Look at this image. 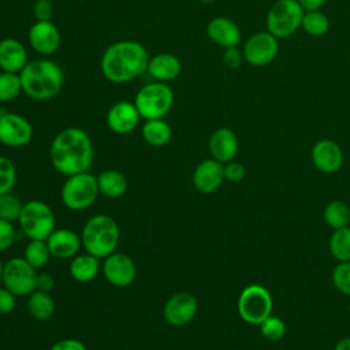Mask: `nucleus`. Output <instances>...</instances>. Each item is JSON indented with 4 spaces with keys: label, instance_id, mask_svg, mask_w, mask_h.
I'll return each mask as SVG.
<instances>
[{
    "label": "nucleus",
    "instance_id": "obj_18",
    "mask_svg": "<svg viewBox=\"0 0 350 350\" xmlns=\"http://www.w3.org/2000/svg\"><path fill=\"white\" fill-rule=\"evenodd\" d=\"M141 115L131 101H118L107 112V126L116 134H129L137 129Z\"/></svg>",
    "mask_w": 350,
    "mask_h": 350
},
{
    "label": "nucleus",
    "instance_id": "obj_37",
    "mask_svg": "<svg viewBox=\"0 0 350 350\" xmlns=\"http://www.w3.org/2000/svg\"><path fill=\"white\" fill-rule=\"evenodd\" d=\"M15 228L11 221L0 219V252H4L15 242Z\"/></svg>",
    "mask_w": 350,
    "mask_h": 350
},
{
    "label": "nucleus",
    "instance_id": "obj_2",
    "mask_svg": "<svg viewBox=\"0 0 350 350\" xmlns=\"http://www.w3.org/2000/svg\"><path fill=\"white\" fill-rule=\"evenodd\" d=\"M149 53L134 40H122L111 44L103 53L100 68L104 78L112 83H127L148 70Z\"/></svg>",
    "mask_w": 350,
    "mask_h": 350
},
{
    "label": "nucleus",
    "instance_id": "obj_11",
    "mask_svg": "<svg viewBox=\"0 0 350 350\" xmlns=\"http://www.w3.org/2000/svg\"><path fill=\"white\" fill-rule=\"evenodd\" d=\"M245 62L253 67H265L271 64L279 52V41L268 30L256 31L243 45Z\"/></svg>",
    "mask_w": 350,
    "mask_h": 350
},
{
    "label": "nucleus",
    "instance_id": "obj_34",
    "mask_svg": "<svg viewBox=\"0 0 350 350\" xmlns=\"http://www.w3.org/2000/svg\"><path fill=\"white\" fill-rule=\"evenodd\" d=\"M258 327H260L261 335L272 342H278L286 335L284 321L280 317L273 314H269Z\"/></svg>",
    "mask_w": 350,
    "mask_h": 350
},
{
    "label": "nucleus",
    "instance_id": "obj_9",
    "mask_svg": "<svg viewBox=\"0 0 350 350\" xmlns=\"http://www.w3.org/2000/svg\"><path fill=\"white\" fill-rule=\"evenodd\" d=\"M304 14L298 0H275L267 12V30L278 40L287 38L301 27Z\"/></svg>",
    "mask_w": 350,
    "mask_h": 350
},
{
    "label": "nucleus",
    "instance_id": "obj_44",
    "mask_svg": "<svg viewBox=\"0 0 350 350\" xmlns=\"http://www.w3.org/2000/svg\"><path fill=\"white\" fill-rule=\"evenodd\" d=\"M327 0H298L304 11H319Z\"/></svg>",
    "mask_w": 350,
    "mask_h": 350
},
{
    "label": "nucleus",
    "instance_id": "obj_46",
    "mask_svg": "<svg viewBox=\"0 0 350 350\" xmlns=\"http://www.w3.org/2000/svg\"><path fill=\"white\" fill-rule=\"evenodd\" d=\"M3 267H4V264H3V261L0 260V283H1V279H3Z\"/></svg>",
    "mask_w": 350,
    "mask_h": 350
},
{
    "label": "nucleus",
    "instance_id": "obj_30",
    "mask_svg": "<svg viewBox=\"0 0 350 350\" xmlns=\"http://www.w3.org/2000/svg\"><path fill=\"white\" fill-rule=\"evenodd\" d=\"M33 268L38 269L48 264L51 256L49 247L46 245V241L41 239H30V242L26 245L22 256Z\"/></svg>",
    "mask_w": 350,
    "mask_h": 350
},
{
    "label": "nucleus",
    "instance_id": "obj_40",
    "mask_svg": "<svg viewBox=\"0 0 350 350\" xmlns=\"http://www.w3.org/2000/svg\"><path fill=\"white\" fill-rule=\"evenodd\" d=\"M16 308V295L5 288L0 287V314H10Z\"/></svg>",
    "mask_w": 350,
    "mask_h": 350
},
{
    "label": "nucleus",
    "instance_id": "obj_43",
    "mask_svg": "<svg viewBox=\"0 0 350 350\" xmlns=\"http://www.w3.org/2000/svg\"><path fill=\"white\" fill-rule=\"evenodd\" d=\"M53 287H55V278L51 273H48V272L37 273L36 290L51 293V290H53Z\"/></svg>",
    "mask_w": 350,
    "mask_h": 350
},
{
    "label": "nucleus",
    "instance_id": "obj_5",
    "mask_svg": "<svg viewBox=\"0 0 350 350\" xmlns=\"http://www.w3.org/2000/svg\"><path fill=\"white\" fill-rule=\"evenodd\" d=\"M174 92L164 83L153 81L144 85L134 97V104L141 115V119H163L174 105Z\"/></svg>",
    "mask_w": 350,
    "mask_h": 350
},
{
    "label": "nucleus",
    "instance_id": "obj_12",
    "mask_svg": "<svg viewBox=\"0 0 350 350\" xmlns=\"http://www.w3.org/2000/svg\"><path fill=\"white\" fill-rule=\"evenodd\" d=\"M33 138V126L23 115L0 113V144L8 148H22Z\"/></svg>",
    "mask_w": 350,
    "mask_h": 350
},
{
    "label": "nucleus",
    "instance_id": "obj_47",
    "mask_svg": "<svg viewBox=\"0 0 350 350\" xmlns=\"http://www.w3.org/2000/svg\"><path fill=\"white\" fill-rule=\"evenodd\" d=\"M198 1H201V3H211V1H213V0H198Z\"/></svg>",
    "mask_w": 350,
    "mask_h": 350
},
{
    "label": "nucleus",
    "instance_id": "obj_14",
    "mask_svg": "<svg viewBox=\"0 0 350 350\" xmlns=\"http://www.w3.org/2000/svg\"><path fill=\"white\" fill-rule=\"evenodd\" d=\"M103 260L101 271L109 284L115 287H127L135 280L137 267L133 258L127 254L113 252Z\"/></svg>",
    "mask_w": 350,
    "mask_h": 350
},
{
    "label": "nucleus",
    "instance_id": "obj_15",
    "mask_svg": "<svg viewBox=\"0 0 350 350\" xmlns=\"http://www.w3.org/2000/svg\"><path fill=\"white\" fill-rule=\"evenodd\" d=\"M31 48L44 57L55 53L62 42L59 27L52 21H36L27 33Z\"/></svg>",
    "mask_w": 350,
    "mask_h": 350
},
{
    "label": "nucleus",
    "instance_id": "obj_45",
    "mask_svg": "<svg viewBox=\"0 0 350 350\" xmlns=\"http://www.w3.org/2000/svg\"><path fill=\"white\" fill-rule=\"evenodd\" d=\"M334 350H350V338H342L339 339L335 346Z\"/></svg>",
    "mask_w": 350,
    "mask_h": 350
},
{
    "label": "nucleus",
    "instance_id": "obj_22",
    "mask_svg": "<svg viewBox=\"0 0 350 350\" xmlns=\"http://www.w3.org/2000/svg\"><path fill=\"white\" fill-rule=\"evenodd\" d=\"M26 46L16 38L0 40V70L19 74L27 64Z\"/></svg>",
    "mask_w": 350,
    "mask_h": 350
},
{
    "label": "nucleus",
    "instance_id": "obj_21",
    "mask_svg": "<svg viewBox=\"0 0 350 350\" xmlns=\"http://www.w3.org/2000/svg\"><path fill=\"white\" fill-rule=\"evenodd\" d=\"M206 36L212 42L221 48L238 46L242 34L241 29L232 19L227 16H215L206 25Z\"/></svg>",
    "mask_w": 350,
    "mask_h": 350
},
{
    "label": "nucleus",
    "instance_id": "obj_42",
    "mask_svg": "<svg viewBox=\"0 0 350 350\" xmlns=\"http://www.w3.org/2000/svg\"><path fill=\"white\" fill-rule=\"evenodd\" d=\"M49 350H88L86 346L74 338H66L55 342Z\"/></svg>",
    "mask_w": 350,
    "mask_h": 350
},
{
    "label": "nucleus",
    "instance_id": "obj_32",
    "mask_svg": "<svg viewBox=\"0 0 350 350\" xmlns=\"http://www.w3.org/2000/svg\"><path fill=\"white\" fill-rule=\"evenodd\" d=\"M22 90V82L19 74L15 72H0V103H8L15 100Z\"/></svg>",
    "mask_w": 350,
    "mask_h": 350
},
{
    "label": "nucleus",
    "instance_id": "obj_19",
    "mask_svg": "<svg viewBox=\"0 0 350 350\" xmlns=\"http://www.w3.org/2000/svg\"><path fill=\"white\" fill-rule=\"evenodd\" d=\"M208 149L212 159L226 164L235 159L239 149V141L231 129L219 127L211 134Z\"/></svg>",
    "mask_w": 350,
    "mask_h": 350
},
{
    "label": "nucleus",
    "instance_id": "obj_36",
    "mask_svg": "<svg viewBox=\"0 0 350 350\" xmlns=\"http://www.w3.org/2000/svg\"><path fill=\"white\" fill-rule=\"evenodd\" d=\"M332 283L335 288L350 298V261H340L332 271Z\"/></svg>",
    "mask_w": 350,
    "mask_h": 350
},
{
    "label": "nucleus",
    "instance_id": "obj_16",
    "mask_svg": "<svg viewBox=\"0 0 350 350\" xmlns=\"http://www.w3.org/2000/svg\"><path fill=\"white\" fill-rule=\"evenodd\" d=\"M310 159L316 170L323 174L338 172L345 161L342 148L332 139L317 141L310 150Z\"/></svg>",
    "mask_w": 350,
    "mask_h": 350
},
{
    "label": "nucleus",
    "instance_id": "obj_31",
    "mask_svg": "<svg viewBox=\"0 0 350 350\" xmlns=\"http://www.w3.org/2000/svg\"><path fill=\"white\" fill-rule=\"evenodd\" d=\"M301 27L306 31V34L312 37H323L327 34L329 29L328 16L319 11H305Z\"/></svg>",
    "mask_w": 350,
    "mask_h": 350
},
{
    "label": "nucleus",
    "instance_id": "obj_1",
    "mask_svg": "<svg viewBox=\"0 0 350 350\" xmlns=\"http://www.w3.org/2000/svg\"><path fill=\"white\" fill-rule=\"evenodd\" d=\"M93 157L92 139L79 127L63 129L55 135L49 146L52 167L66 176L89 171Z\"/></svg>",
    "mask_w": 350,
    "mask_h": 350
},
{
    "label": "nucleus",
    "instance_id": "obj_26",
    "mask_svg": "<svg viewBox=\"0 0 350 350\" xmlns=\"http://www.w3.org/2000/svg\"><path fill=\"white\" fill-rule=\"evenodd\" d=\"M141 135L148 145L160 148L171 141L172 129L164 119H150L142 124Z\"/></svg>",
    "mask_w": 350,
    "mask_h": 350
},
{
    "label": "nucleus",
    "instance_id": "obj_7",
    "mask_svg": "<svg viewBox=\"0 0 350 350\" xmlns=\"http://www.w3.org/2000/svg\"><path fill=\"white\" fill-rule=\"evenodd\" d=\"M18 223L29 239L45 241L55 230L56 219L52 208L46 202L30 200L23 204Z\"/></svg>",
    "mask_w": 350,
    "mask_h": 350
},
{
    "label": "nucleus",
    "instance_id": "obj_20",
    "mask_svg": "<svg viewBox=\"0 0 350 350\" xmlns=\"http://www.w3.org/2000/svg\"><path fill=\"white\" fill-rule=\"evenodd\" d=\"M45 241L51 256L60 260L72 258L82 246L81 235L70 228H55Z\"/></svg>",
    "mask_w": 350,
    "mask_h": 350
},
{
    "label": "nucleus",
    "instance_id": "obj_25",
    "mask_svg": "<svg viewBox=\"0 0 350 350\" xmlns=\"http://www.w3.org/2000/svg\"><path fill=\"white\" fill-rule=\"evenodd\" d=\"M100 194L108 198H119L127 191V178L118 170H105L97 175Z\"/></svg>",
    "mask_w": 350,
    "mask_h": 350
},
{
    "label": "nucleus",
    "instance_id": "obj_24",
    "mask_svg": "<svg viewBox=\"0 0 350 350\" xmlns=\"http://www.w3.org/2000/svg\"><path fill=\"white\" fill-rule=\"evenodd\" d=\"M101 269L100 258L85 252L78 253L71 258L70 262V275L74 280L79 283H89L96 279Z\"/></svg>",
    "mask_w": 350,
    "mask_h": 350
},
{
    "label": "nucleus",
    "instance_id": "obj_13",
    "mask_svg": "<svg viewBox=\"0 0 350 350\" xmlns=\"http://www.w3.org/2000/svg\"><path fill=\"white\" fill-rule=\"evenodd\" d=\"M198 312L197 298L187 291L175 293L171 295L163 308L164 320L174 327H182L189 324Z\"/></svg>",
    "mask_w": 350,
    "mask_h": 350
},
{
    "label": "nucleus",
    "instance_id": "obj_39",
    "mask_svg": "<svg viewBox=\"0 0 350 350\" xmlns=\"http://www.w3.org/2000/svg\"><path fill=\"white\" fill-rule=\"evenodd\" d=\"M246 175V170L243 164L238 161H228L224 164V179L228 182H241Z\"/></svg>",
    "mask_w": 350,
    "mask_h": 350
},
{
    "label": "nucleus",
    "instance_id": "obj_28",
    "mask_svg": "<svg viewBox=\"0 0 350 350\" xmlns=\"http://www.w3.org/2000/svg\"><path fill=\"white\" fill-rule=\"evenodd\" d=\"M323 219L332 230L346 227L350 224V206L340 200L329 201L324 206Z\"/></svg>",
    "mask_w": 350,
    "mask_h": 350
},
{
    "label": "nucleus",
    "instance_id": "obj_23",
    "mask_svg": "<svg viewBox=\"0 0 350 350\" xmlns=\"http://www.w3.org/2000/svg\"><path fill=\"white\" fill-rule=\"evenodd\" d=\"M182 63L174 53L161 52L149 59L146 72L157 82H171L180 75Z\"/></svg>",
    "mask_w": 350,
    "mask_h": 350
},
{
    "label": "nucleus",
    "instance_id": "obj_41",
    "mask_svg": "<svg viewBox=\"0 0 350 350\" xmlns=\"http://www.w3.org/2000/svg\"><path fill=\"white\" fill-rule=\"evenodd\" d=\"M53 5L51 0H36L33 4V15L36 21H51Z\"/></svg>",
    "mask_w": 350,
    "mask_h": 350
},
{
    "label": "nucleus",
    "instance_id": "obj_17",
    "mask_svg": "<svg viewBox=\"0 0 350 350\" xmlns=\"http://www.w3.org/2000/svg\"><path fill=\"white\" fill-rule=\"evenodd\" d=\"M224 180V164L212 157L202 160L194 168L191 175L193 186L202 194H211L216 191Z\"/></svg>",
    "mask_w": 350,
    "mask_h": 350
},
{
    "label": "nucleus",
    "instance_id": "obj_48",
    "mask_svg": "<svg viewBox=\"0 0 350 350\" xmlns=\"http://www.w3.org/2000/svg\"><path fill=\"white\" fill-rule=\"evenodd\" d=\"M347 312H349V314H350V301H349V304H347Z\"/></svg>",
    "mask_w": 350,
    "mask_h": 350
},
{
    "label": "nucleus",
    "instance_id": "obj_35",
    "mask_svg": "<svg viewBox=\"0 0 350 350\" xmlns=\"http://www.w3.org/2000/svg\"><path fill=\"white\" fill-rule=\"evenodd\" d=\"M16 178L18 174L14 163L7 157L0 156V194L10 193L16 183Z\"/></svg>",
    "mask_w": 350,
    "mask_h": 350
},
{
    "label": "nucleus",
    "instance_id": "obj_27",
    "mask_svg": "<svg viewBox=\"0 0 350 350\" xmlns=\"http://www.w3.org/2000/svg\"><path fill=\"white\" fill-rule=\"evenodd\" d=\"M27 310L30 316L36 320L45 321L51 319L55 313L56 305L49 293L34 290L30 295H27Z\"/></svg>",
    "mask_w": 350,
    "mask_h": 350
},
{
    "label": "nucleus",
    "instance_id": "obj_29",
    "mask_svg": "<svg viewBox=\"0 0 350 350\" xmlns=\"http://www.w3.org/2000/svg\"><path fill=\"white\" fill-rule=\"evenodd\" d=\"M328 249L338 261H350V226L336 228L329 237Z\"/></svg>",
    "mask_w": 350,
    "mask_h": 350
},
{
    "label": "nucleus",
    "instance_id": "obj_6",
    "mask_svg": "<svg viewBox=\"0 0 350 350\" xmlns=\"http://www.w3.org/2000/svg\"><path fill=\"white\" fill-rule=\"evenodd\" d=\"M98 194L97 176L89 171L67 176L60 189L62 202L70 211L88 209L93 205Z\"/></svg>",
    "mask_w": 350,
    "mask_h": 350
},
{
    "label": "nucleus",
    "instance_id": "obj_33",
    "mask_svg": "<svg viewBox=\"0 0 350 350\" xmlns=\"http://www.w3.org/2000/svg\"><path fill=\"white\" fill-rule=\"evenodd\" d=\"M23 204L25 202L11 191L0 194V219L11 223L18 221Z\"/></svg>",
    "mask_w": 350,
    "mask_h": 350
},
{
    "label": "nucleus",
    "instance_id": "obj_10",
    "mask_svg": "<svg viewBox=\"0 0 350 350\" xmlns=\"http://www.w3.org/2000/svg\"><path fill=\"white\" fill-rule=\"evenodd\" d=\"M37 269L23 257H12L4 262L1 283L16 297L30 295L36 290Z\"/></svg>",
    "mask_w": 350,
    "mask_h": 350
},
{
    "label": "nucleus",
    "instance_id": "obj_4",
    "mask_svg": "<svg viewBox=\"0 0 350 350\" xmlns=\"http://www.w3.org/2000/svg\"><path fill=\"white\" fill-rule=\"evenodd\" d=\"M79 235L85 252L98 258H105L116 252L120 230L113 217L100 213L92 216L83 224Z\"/></svg>",
    "mask_w": 350,
    "mask_h": 350
},
{
    "label": "nucleus",
    "instance_id": "obj_3",
    "mask_svg": "<svg viewBox=\"0 0 350 350\" xmlns=\"http://www.w3.org/2000/svg\"><path fill=\"white\" fill-rule=\"evenodd\" d=\"M19 77L23 93L37 101H46L56 97L64 82L62 67L48 57L29 60L19 72Z\"/></svg>",
    "mask_w": 350,
    "mask_h": 350
},
{
    "label": "nucleus",
    "instance_id": "obj_38",
    "mask_svg": "<svg viewBox=\"0 0 350 350\" xmlns=\"http://www.w3.org/2000/svg\"><path fill=\"white\" fill-rule=\"evenodd\" d=\"M243 52L238 46L226 48L223 52V63L228 70H238L243 63Z\"/></svg>",
    "mask_w": 350,
    "mask_h": 350
},
{
    "label": "nucleus",
    "instance_id": "obj_8",
    "mask_svg": "<svg viewBox=\"0 0 350 350\" xmlns=\"http://www.w3.org/2000/svg\"><path fill=\"white\" fill-rule=\"evenodd\" d=\"M239 317L252 325H260L269 314H272L273 299L267 287L261 284L246 286L237 302Z\"/></svg>",
    "mask_w": 350,
    "mask_h": 350
}]
</instances>
